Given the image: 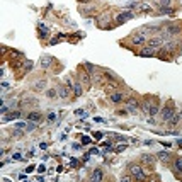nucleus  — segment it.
Instances as JSON below:
<instances>
[{"mask_svg": "<svg viewBox=\"0 0 182 182\" xmlns=\"http://www.w3.org/2000/svg\"><path fill=\"white\" fill-rule=\"evenodd\" d=\"M136 9H140V10H141V12H145V14H148V12L153 10V9H151V5H148V4H145V2H138Z\"/></svg>", "mask_w": 182, "mask_h": 182, "instance_id": "19", "label": "nucleus"}, {"mask_svg": "<svg viewBox=\"0 0 182 182\" xmlns=\"http://www.w3.org/2000/svg\"><path fill=\"white\" fill-rule=\"evenodd\" d=\"M34 130V124H32V123H29V124H27V128H26V133H29V131H32Z\"/></svg>", "mask_w": 182, "mask_h": 182, "instance_id": "35", "label": "nucleus"}, {"mask_svg": "<svg viewBox=\"0 0 182 182\" xmlns=\"http://www.w3.org/2000/svg\"><path fill=\"white\" fill-rule=\"evenodd\" d=\"M102 136H104V133H102V131H95V133H94V138H95V140H102Z\"/></svg>", "mask_w": 182, "mask_h": 182, "instance_id": "28", "label": "nucleus"}, {"mask_svg": "<svg viewBox=\"0 0 182 182\" xmlns=\"http://www.w3.org/2000/svg\"><path fill=\"white\" fill-rule=\"evenodd\" d=\"M44 87H46V80H44V78H43V80L39 78V80L32 85V90H36V92H37V90H43Z\"/></svg>", "mask_w": 182, "mask_h": 182, "instance_id": "21", "label": "nucleus"}, {"mask_svg": "<svg viewBox=\"0 0 182 182\" xmlns=\"http://www.w3.org/2000/svg\"><path fill=\"white\" fill-rule=\"evenodd\" d=\"M82 143H83V145H88V143H90V138H88V136H83V138H82Z\"/></svg>", "mask_w": 182, "mask_h": 182, "instance_id": "34", "label": "nucleus"}, {"mask_svg": "<svg viewBox=\"0 0 182 182\" xmlns=\"http://www.w3.org/2000/svg\"><path fill=\"white\" fill-rule=\"evenodd\" d=\"M41 119H43V116L37 111H32V112L27 114V121H31V123H37V121H41Z\"/></svg>", "mask_w": 182, "mask_h": 182, "instance_id": "15", "label": "nucleus"}, {"mask_svg": "<svg viewBox=\"0 0 182 182\" xmlns=\"http://www.w3.org/2000/svg\"><path fill=\"white\" fill-rule=\"evenodd\" d=\"M72 167H78V162H77V158H72V163H70Z\"/></svg>", "mask_w": 182, "mask_h": 182, "instance_id": "38", "label": "nucleus"}, {"mask_svg": "<svg viewBox=\"0 0 182 182\" xmlns=\"http://www.w3.org/2000/svg\"><path fill=\"white\" fill-rule=\"evenodd\" d=\"M133 17H135V14H133V12L123 10V12H119V14L116 16V24H124L126 21H130V19H133Z\"/></svg>", "mask_w": 182, "mask_h": 182, "instance_id": "4", "label": "nucleus"}, {"mask_svg": "<svg viewBox=\"0 0 182 182\" xmlns=\"http://www.w3.org/2000/svg\"><path fill=\"white\" fill-rule=\"evenodd\" d=\"M72 148H73V150H80V145H78V143H73Z\"/></svg>", "mask_w": 182, "mask_h": 182, "instance_id": "40", "label": "nucleus"}, {"mask_svg": "<svg viewBox=\"0 0 182 182\" xmlns=\"http://www.w3.org/2000/svg\"><path fill=\"white\" fill-rule=\"evenodd\" d=\"M109 100L111 102H114V104H121V102L124 100V94H123L121 90H114V92H111L109 94Z\"/></svg>", "mask_w": 182, "mask_h": 182, "instance_id": "9", "label": "nucleus"}, {"mask_svg": "<svg viewBox=\"0 0 182 182\" xmlns=\"http://www.w3.org/2000/svg\"><path fill=\"white\" fill-rule=\"evenodd\" d=\"M145 145H146V146H153V145H155V141H151V140H146V141H145Z\"/></svg>", "mask_w": 182, "mask_h": 182, "instance_id": "37", "label": "nucleus"}, {"mask_svg": "<svg viewBox=\"0 0 182 182\" xmlns=\"http://www.w3.org/2000/svg\"><path fill=\"white\" fill-rule=\"evenodd\" d=\"M157 158L160 162H167L170 158V153H169V151H158V153H157Z\"/></svg>", "mask_w": 182, "mask_h": 182, "instance_id": "23", "label": "nucleus"}, {"mask_svg": "<svg viewBox=\"0 0 182 182\" xmlns=\"http://www.w3.org/2000/svg\"><path fill=\"white\" fill-rule=\"evenodd\" d=\"M141 109H143V112H146L148 116L153 118V116L158 112V104H157V102H151L150 99H146L145 102H143V107H141Z\"/></svg>", "mask_w": 182, "mask_h": 182, "instance_id": "2", "label": "nucleus"}, {"mask_svg": "<svg viewBox=\"0 0 182 182\" xmlns=\"http://www.w3.org/2000/svg\"><path fill=\"white\" fill-rule=\"evenodd\" d=\"M70 92H73V90L68 87V85H61V87L58 88V97H61V99H68V97H70Z\"/></svg>", "mask_w": 182, "mask_h": 182, "instance_id": "11", "label": "nucleus"}, {"mask_svg": "<svg viewBox=\"0 0 182 182\" xmlns=\"http://www.w3.org/2000/svg\"><path fill=\"white\" fill-rule=\"evenodd\" d=\"M9 109H10V106H4V107H2V111H0V112H2V114L5 116V114H9Z\"/></svg>", "mask_w": 182, "mask_h": 182, "instance_id": "30", "label": "nucleus"}, {"mask_svg": "<svg viewBox=\"0 0 182 182\" xmlns=\"http://www.w3.org/2000/svg\"><path fill=\"white\" fill-rule=\"evenodd\" d=\"M174 170L177 174H182V157H177L175 160H174Z\"/></svg>", "mask_w": 182, "mask_h": 182, "instance_id": "20", "label": "nucleus"}, {"mask_svg": "<svg viewBox=\"0 0 182 182\" xmlns=\"http://www.w3.org/2000/svg\"><path fill=\"white\" fill-rule=\"evenodd\" d=\"M39 146H41V150H46V148H48V143H41Z\"/></svg>", "mask_w": 182, "mask_h": 182, "instance_id": "42", "label": "nucleus"}, {"mask_svg": "<svg viewBox=\"0 0 182 182\" xmlns=\"http://www.w3.org/2000/svg\"><path fill=\"white\" fill-rule=\"evenodd\" d=\"M136 5H138V2H130V4H126L128 9H136Z\"/></svg>", "mask_w": 182, "mask_h": 182, "instance_id": "31", "label": "nucleus"}, {"mask_svg": "<svg viewBox=\"0 0 182 182\" xmlns=\"http://www.w3.org/2000/svg\"><path fill=\"white\" fill-rule=\"evenodd\" d=\"M72 90H73V95H75V97H80V95L83 94L82 82H75V83H73V87H72Z\"/></svg>", "mask_w": 182, "mask_h": 182, "instance_id": "14", "label": "nucleus"}, {"mask_svg": "<svg viewBox=\"0 0 182 182\" xmlns=\"http://www.w3.org/2000/svg\"><path fill=\"white\" fill-rule=\"evenodd\" d=\"M53 63V56H49V55H43L41 58H39V65H41V68H49Z\"/></svg>", "mask_w": 182, "mask_h": 182, "instance_id": "12", "label": "nucleus"}, {"mask_svg": "<svg viewBox=\"0 0 182 182\" xmlns=\"http://www.w3.org/2000/svg\"><path fill=\"white\" fill-rule=\"evenodd\" d=\"M94 121H95V123H106V119H104V118H100V116H95Z\"/></svg>", "mask_w": 182, "mask_h": 182, "instance_id": "33", "label": "nucleus"}, {"mask_svg": "<svg viewBox=\"0 0 182 182\" xmlns=\"http://www.w3.org/2000/svg\"><path fill=\"white\" fill-rule=\"evenodd\" d=\"M46 97L48 99H55V97H58V90L56 88H49V90H46Z\"/></svg>", "mask_w": 182, "mask_h": 182, "instance_id": "24", "label": "nucleus"}, {"mask_svg": "<svg viewBox=\"0 0 182 182\" xmlns=\"http://www.w3.org/2000/svg\"><path fill=\"white\" fill-rule=\"evenodd\" d=\"M174 114H175V107H174L172 104H169V106H165V107L160 111V119L163 121V123H169Z\"/></svg>", "mask_w": 182, "mask_h": 182, "instance_id": "3", "label": "nucleus"}, {"mask_svg": "<svg viewBox=\"0 0 182 182\" xmlns=\"http://www.w3.org/2000/svg\"><path fill=\"white\" fill-rule=\"evenodd\" d=\"M119 182H135V181H133V177H131L130 174H128V175H123V177H121Z\"/></svg>", "mask_w": 182, "mask_h": 182, "instance_id": "27", "label": "nucleus"}, {"mask_svg": "<svg viewBox=\"0 0 182 182\" xmlns=\"http://www.w3.org/2000/svg\"><path fill=\"white\" fill-rule=\"evenodd\" d=\"M27 104H34V106H36V104H37V100H36V99H32V97H27V99H24V100L21 102V106H27Z\"/></svg>", "mask_w": 182, "mask_h": 182, "instance_id": "25", "label": "nucleus"}, {"mask_svg": "<svg viewBox=\"0 0 182 182\" xmlns=\"http://www.w3.org/2000/svg\"><path fill=\"white\" fill-rule=\"evenodd\" d=\"M160 7H170V0H160Z\"/></svg>", "mask_w": 182, "mask_h": 182, "instance_id": "29", "label": "nucleus"}, {"mask_svg": "<svg viewBox=\"0 0 182 182\" xmlns=\"http://www.w3.org/2000/svg\"><path fill=\"white\" fill-rule=\"evenodd\" d=\"M163 44H165V39H163L160 34H157V36L148 39V46H151V48H160V46H163Z\"/></svg>", "mask_w": 182, "mask_h": 182, "instance_id": "7", "label": "nucleus"}, {"mask_svg": "<svg viewBox=\"0 0 182 182\" xmlns=\"http://www.w3.org/2000/svg\"><path fill=\"white\" fill-rule=\"evenodd\" d=\"M19 158H21V155H19V153H14V155H12V160H19Z\"/></svg>", "mask_w": 182, "mask_h": 182, "instance_id": "39", "label": "nucleus"}, {"mask_svg": "<svg viewBox=\"0 0 182 182\" xmlns=\"http://www.w3.org/2000/svg\"><path fill=\"white\" fill-rule=\"evenodd\" d=\"M141 58H151V56H157V48H151V46H143L138 51Z\"/></svg>", "mask_w": 182, "mask_h": 182, "instance_id": "5", "label": "nucleus"}, {"mask_svg": "<svg viewBox=\"0 0 182 182\" xmlns=\"http://www.w3.org/2000/svg\"><path fill=\"white\" fill-rule=\"evenodd\" d=\"M128 174H130L133 179H136L138 182H141L145 179L143 169H141V165H138V163H130V165H128Z\"/></svg>", "mask_w": 182, "mask_h": 182, "instance_id": "1", "label": "nucleus"}, {"mask_svg": "<svg viewBox=\"0 0 182 182\" xmlns=\"http://www.w3.org/2000/svg\"><path fill=\"white\" fill-rule=\"evenodd\" d=\"M55 119H56V114H55V112H51V114H48V121H49V123H53Z\"/></svg>", "mask_w": 182, "mask_h": 182, "instance_id": "32", "label": "nucleus"}, {"mask_svg": "<svg viewBox=\"0 0 182 182\" xmlns=\"http://www.w3.org/2000/svg\"><path fill=\"white\" fill-rule=\"evenodd\" d=\"M181 119H182V114H181V112H177V114L172 116V119L169 121V124H170V126H177L179 123H181Z\"/></svg>", "mask_w": 182, "mask_h": 182, "instance_id": "22", "label": "nucleus"}, {"mask_svg": "<svg viewBox=\"0 0 182 182\" xmlns=\"http://www.w3.org/2000/svg\"><path fill=\"white\" fill-rule=\"evenodd\" d=\"M131 43L136 44V46H143V44L148 43V37L143 36V34H140V32H136V34H133V37H131Z\"/></svg>", "mask_w": 182, "mask_h": 182, "instance_id": "8", "label": "nucleus"}, {"mask_svg": "<svg viewBox=\"0 0 182 182\" xmlns=\"http://www.w3.org/2000/svg\"><path fill=\"white\" fill-rule=\"evenodd\" d=\"M21 118V112L19 111H12V112H9V114H5L4 116V123H9V121H14V119H19Z\"/></svg>", "mask_w": 182, "mask_h": 182, "instance_id": "13", "label": "nucleus"}, {"mask_svg": "<svg viewBox=\"0 0 182 182\" xmlns=\"http://www.w3.org/2000/svg\"><path fill=\"white\" fill-rule=\"evenodd\" d=\"M37 29H39V36H41L43 39H46V37L49 36V31H48V27L44 26V22H39V24H37Z\"/></svg>", "mask_w": 182, "mask_h": 182, "instance_id": "16", "label": "nucleus"}, {"mask_svg": "<svg viewBox=\"0 0 182 182\" xmlns=\"http://www.w3.org/2000/svg\"><path fill=\"white\" fill-rule=\"evenodd\" d=\"M2 88H9V83H7V82H2Z\"/></svg>", "mask_w": 182, "mask_h": 182, "instance_id": "43", "label": "nucleus"}, {"mask_svg": "<svg viewBox=\"0 0 182 182\" xmlns=\"http://www.w3.org/2000/svg\"><path fill=\"white\" fill-rule=\"evenodd\" d=\"M126 148H128V146H126L124 143H121V145H118V146L114 148V151H116V153H121V151H124Z\"/></svg>", "mask_w": 182, "mask_h": 182, "instance_id": "26", "label": "nucleus"}, {"mask_svg": "<svg viewBox=\"0 0 182 182\" xmlns=\"http://www.w3.org/2000/svg\"><path fill=\"white\" fill-rule=\"evenodd\" d=\"M126 109H128V112H131V114H136L138 109H140V102L135 100V99H130L126 102Z\"/></svg>", "mask_w": 182, "mask_h": 182, "instance_id": "10", "label": "nucleus"}, {"mask_svg": "<svg viewBox=\"0 0 182 182\" xmlns=\"http://www.w3.org/2000/svg\"><path fill=\"white\" fill-rule=\"evenodd\" d=\"M75 114H77V116H85V111H82V109H77V111H75Z\"/></svg>", "mask_w": 182, "mask_h": 182, "instance_id": "36", "label": "nucleus"}, {"mask_svg": "<svg viewBox=\"0 0 182 182\" xmlns=\"http://www.w3.org/2000/svg\"><path fill=\"white\" fill-rule=\"evenodd\" d=\"M141 162L146 163V165H153V163H155V157L150 155V153H143V155H141Z\"/></svg>", "mask_w": 182, "mask_h": 182, "instance_id": "17", "label": "nucleus"}, {"mask_svg": "<svg viewBox=\"0 0 182 182\" xmlns=\"http://www.w3.org/2000/svg\"><path fill=\"white\" fill-rule=\"evenodd\" d=\"M102 179H104L102 169H94L90 172V175H88V182H102Z\"/></svg>", "mask_w": 182, "mask_h": 182, "instance_id": "6", "label": "nucleus"}, {"mask_svg": "<svg viewBox=\"0 0 182 182\" xmlns=\"http://www.w3.org/2000/svg\"><path fill=\"white\" fill-rule=\"evenodd\" d=\"M37 170H39V174H41V172H44L46 169H44V165H39V167H37Z\"/></svg>", "mask_w": 182, "mask_h": 182, "instance_id": "41", "label": "nucleus"}, {"mask_svg": "<svg viewBox=\"0 0 182 182\" xmlns=\"http://www.w3.org/2000/svg\"><path fill=\"white\" fill-rule=\"evenodd\" d=\"M177 145H179V146L182 148V140H177Z\"/></svg>", "mask_w": 182, "mask_h": 182, "instance_id": "44", "label": "nucleus"}, {"mask_svg": "<svg viewBox=\"0 0 182 182\" xmlns=\"http://www.w3.org/2000/svg\"><path fill=\"white\" fill-rule=\"evenodd\" d=\"M78 77H80V80L78 82H83V83H90V75H88L85 70H82L80 68V72H78Z\"/></svg>", "mask_w": 182, "mask_h": 182, "instance_id": "18", "label": "nucleus"}]
</instances>
